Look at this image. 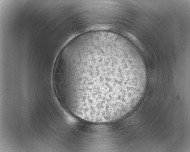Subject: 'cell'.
Listing matches in <instances>:
<instances>
[{"label":"cell","mask_w":190,"mask_h":152,"mask_svg":"<svg viewBox=\"0 0 190 152\" xmlns=\"http://www.w3.org/2000/svg\"><path fill=\"white\" fill-rule=\"evenodd\" d=\"M54 78L65 107L88 121L118 119L136 106L147 75L139 54L116 37L91 39L57 60Z\"/></svg>","instance_id":"6da1fadb"}]
</instances>
